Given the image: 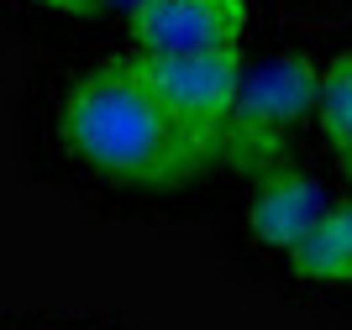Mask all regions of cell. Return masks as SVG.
Listing matches in <instances>:
<instances>
[{
  "label": "cell",
  "instance_id": "6da1fadb",
  "mask_svg": "<svg viewBox=\"0 0 352 330\" xmlns=\"http://www.w3.org/2000/svg\"><path fill=\"white\" fill-rule=\"evenodd\" d=\"M16 147L37 184L95 215H174L210 194L221 152L200 142L121 47H69L16 95Z\"/></svg>",
  "mask_w": 352,
  "mask_h": 330
},
{
  "label": "cell",
  "instance_id": "277c9868",
  "mask_svg": "<svg viewBox=\"0 0 352 330\" xmlns=\"http://www.w3.org/2000/svg\"><path fill=\"white\" fill-rule=\"evenodd\" d=\"M248 47H216V53H132L142 79L158 89V100L184 121V126L221 152L226 121H232L242 69H248Z\"/></svg>",
  "mask_w": 352,
  "mask_h": 330
},
{
  "label": "cell",
  "instance_id": "3957f363",
  "mask_svg": "<svg viewBox=\"0 0 352 330\" xmlns=\"http://www.w3.org/2000/svg\"><path fill=\"white\" fill-rule=\"evenodd\" d=\"M337 173L305 152H294V158L274 163V168L252 173L236 184V215H232V246L236 257L258 268V273H279V262L289 257L300 236L316 226L326 204L337 200Z\"/></svg>",
  "mask_w": 352,
  "mask_h": 330
},
{
  "label": "cell",
  "instance_id": "8992f818",
  "mask_svg": "<svg viewBox=\"0 0 352 330\" xmlns=\"http://www.w3.org/2000/svg\"><path fill=\"white\" fill-rule=\"evenodd\" d=\"M274 283L289 304H310V309L352 304V189H337V200L316 215L300 246L279 262Z\"/></svg>",
  "mask_w": 352,
  "mask_h": 330
},
{
  "label": "cell",
  "instance_id": "9c48e42d",
  "mask_svg": "<svg viewBox=\"0 0 352 330\" xmlns=\"http://www.w3.org/2000/svg\"><path fill=\"white\" fill-rule=\"evenodd\" d=\"M0 330H137V325L111 309H11V315H0Z\"/></svg>",
  "mask_w": 352,
  "mask_h": 330
},
{
  "label": "cell",
  "instance_id": "ba28073f",
  "mask_svg": "<svg viewBox=\"0 0 352 330\" xmlns=\"http://www.w3.org/2000/svg\"><path fill=\"white\" fill-rule=\"evenodd\" d=\"M310 142L321 163L352 189V32L321 37V79H316V126Z\"/></svg>",
  "mask_w": 352,
  "mask_h": 330
},
{
  "label": "cell",
  "instance_id": "5b68a950",
  "mask_svg": "<svg viewBox=\"0 0 352 330\" xmlns=\"http://www.w3.org/2000/svg\"><path fill=\"white\" fill-rule=\"evenodd\" d=\"M263 37L258 0H142L121 21V53H216Z\"/></svg>",
  "mask_w": 352,
  "mask_h": 330
},
{
  "label": "cell",
  "instance_id": "52a82bcc",
  "mask_svg": "<svg viewBox=\"0 0 352 330\" xmlns=\"http://www.w3.org/2000/svg\"><path fill=\"white\" fill-rule=\"evenodd\" d=\"M142 0H0V21L53 47H111Z\"/></svg>",
  "mask_w": 352,
  "mask_h": 330
},
{
  "label": "cell",
  "instance_id": "7a4b0ae2",
  "mask_svg": "<svg viewBox=\"0 0 352 330\" xmlns=\"http://www.w3.org/2000/svg\"><path fill=\"white\" fill-rule=\"evenodd\" d=\"M316 79H321V43L300 32H274L252 43L232 121L221 137L226 184H242L252 173L305 152V137L316 126Z\"/></svg>",
  "mask_w": 352,
  "mask_h": 330
}]
</instances>
